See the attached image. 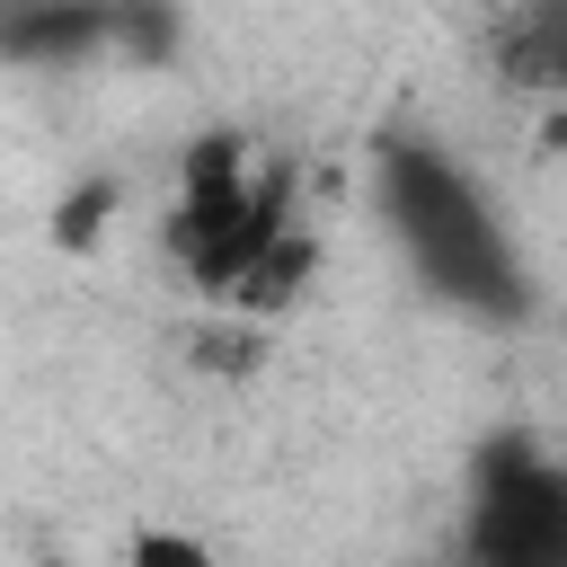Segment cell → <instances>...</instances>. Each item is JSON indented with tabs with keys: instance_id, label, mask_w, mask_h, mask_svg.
Returning a JSON list of instances; mask_svg holds the SVG:
<instances>
[{
	"instance_id": "obj_1",
	"label": "cell",
	"mask_w": 567,
	"mask_h": 567,
	"mask_svg": "<svg viewBox=\"0 0 567 567\" xmlns=\"http://www.w3.org/2000/svg\"><path fill=\"white\" fill-rule=\"evenodd\" d=\"M372 213L390 230V248L408 257V275L487 319V328H523L532 319V266L514 248V230L496 221V204L478 195V177L434 142V133H381L372 142Z\"/></svg>"
},
{
	"instance_id": "obj_2",
	"label": "cell",
	"mask_w": 567,
	"mask_h": 567,
	"mask_svg": "<svg viewBox=\"0 0 567 567\" xmlns=\"http://www.w3.org/2000/svg\"><path fill=\"white\" fill-rule=\"evenodd\" d=\"M292 230V168L266 159L248 168L239 133H195L177 159V204H168V257L204 301H230V284Z\"/></svg>"
},
{
	"instance_id": "obj_3",
	"label": "cell",
	"mask_w": 567,
	"mask_h": 567,
	"mask_svg": "<svg viewBox=\"0 0 567 567\" xmlns=\"http://www.w3.org/2000/svg\"><path fill=\"white\" fill-rule=\"evenodd\" d=\"M452 567H567V461L523 425H496L470 452Z\"/></svg>"
},
{
	"instance_id": "obj_4",
	"label": "cell",
	"mask_w": 567,
	"mask_h": 567,
	"mask_svg": "<svg viewBox=\"0 0 567 567\" xmlns=\"http://www.w3.org/2000/svg\"><path fill=\"white\" fill-rule=\"evenodd\" d=\"M487 62L505 89L567 97V0H505L487 27Z\"/></svg>"
},
{
	"instance_id": "obj_5",
	"label": "cell",
	"mask_w": 567,
	"mask_h": 567,
	"mask_svg": "<svg viewBox=\"0 0 567 567\" xmlns=\"http://www.w3.org/2000/svg\"><path fill=\"white\" fill-rule=\"evenodd\" d=\"M310 275H319V239L292 221V230H284V239H275V248H266V257H257V266L230 284V310H248V319H275V310H292V301L310 292Z\"/></svg>"
},
{
	"instance_id": "obj_6",
	"label": "cell",
	"mask_w": 567,
	"mask_h": 567,
	"mask_svg": "<svg viewBox=\"0 0 567 567\" xmlns=\"http://www.w3.org/2000/svg\"><path fill=\"white\" fill-rule=\"evenodd\" d=\"M115 177H80L62 204H53V248H71V257H89L97 239H106V221H115Z\"/></svg>"
},
{
	"instance_id": "obj_7",
	"label": "cell",
	"mask_w": 567,
	"mask_h": 567,
	"mask_svg": "<svg viewBox=\"0 0 567 567\" xmlns=\"http://www.w3.org/2000/svg\"><path fill=\"white\" fill-rule=\"evenodd\" d=\"M133 567H221L195 532H168V523H151V532H133V549H124Z\"/></svg>"
},
{
	"instance_id": "obj_8",
	"label": "cell",
	"mask_w": 567,
	"mask_h": 567,
	"mask_svg": "<svg viewBox=\"0 0 567 567\" xmlns=\"http://www.w3.org/2000/svg\"><path fill=\"white\" fill-rule=\"evenodd\" d=\"M257 354H266L257 337H204V363H221V372H248Z\"/></svg>"
},
{
	"instance_id": "obj_9",
	"label": "cell",
	"mask_w": 567,
	"mask_h": 567,
	"mask_svg": "<svg viewBox=\"0 0 567 567\" xmlns=\"http://www.w3.org/2000/svg\"><path fill=\"white\" fill-rule=\"evenodd\" d=\"M540 151H567V97L549 106V124H540Z\"/></svg>"
}]
</instances>
